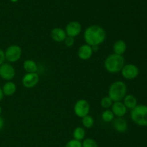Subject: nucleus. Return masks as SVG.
Returning <instances> with one entry per match:
<instances>
[{
  "mask_svg": "<svg viewBox=\"0 0 147 147\" xmlns=\"http://www.w3.org/2000/svg\"><path fill=\"white\" fill-rule=\"evenodd\" d=\"M39 75L36 72L34 73H27L22 79V85L26 88H33L38 84Z\"/></svg>",
  "mask_w": 147,
  "mask_h": 147,
  "instance_id": "9",
  "label": "nucleus"
},
{
  "mask_svg": "<svg viewBox=\"0 0 147 147\" xmlns=\"http://www.w3.org/2000/svg\"><path fill=\"white\" fill-rule=\"evenodd\" d=\"M93 50L91 46L88 44L82 45L78 50V56L81 60H88L93 56Z\"/></svg>",
  "mask_w": 147,
  "mask_h": 147,
  "instance_id": "11",
  "label": "nucleus"
},
{
  "mask_svg": "<svg viewBox=\"0 0 147 147\" xmlns=\"http://www.w3.org/2000/svg\"><path fill=\"white\" fill-rule=\"evenodd\" d=\"M121 75L124 79L127 80H132L136 79L139 74V69L137 66L132 63H128L125 64L122 68Z\"/></svg>",
  "mask_w": 147,
  "mask_h": 147,
  "instance_id": "7",
  "label": "nucleus"
},
{
  "mask_svg": "<svg viewBox=\"0 0 147 147\" xmlns=\"http://www.w3.org/2000/svg\"><path fill=\"white\" fill-rule=\"evenodd\" d=\"M74 112L78 117L83 118L89 114L90 106L89 102L86 99H81L78 100L74 105Z\"/></svg>",
  "mask_w": 147,
  "mask_h": 147,
  "instance_id": "6",
  "label": "nucleus"
},
{
  "mask_svg": "<svg viewBox=\"0 0 147 147\" xmlns=\"http://www.w3.org/2000/svg\"><path fill=\"white\" fill-rule=\"evenodd\" d=\"M23 68L27 73H34L37 71V65L34 61L27 59L23 63Z\"/></svg>",
  "mask_w": 147,
  "mask_h": 147,
  "instance_id": "18",
  "label": "nucleus"
},
{
  "mask_svg": "<svg viewBox=\"0 0 147 147\" xmlns=\"http://www.w3.org/2000/svg\"><path fill=\"white\" fill-rule=\"evenodd\" d=\"M0 76L4 80L11 81L15 76V69L10 63H2L0 66Z\"/></svg>",
  "mask_w": 147,
  "mask_h": 147,
  "instance_id": "8",
  "label": "nucleus"
},
{
  "mask_svg": "<svg viewBox=\"0 0 147 147\" xmlns=\"http://www.w3.org/2000/svg\"><path fill=\"white\" fill-rule=\"evenodd\" d=\"M16 90H17L16 84L11 81H9L4 84L2 87L3 94L6 96H11L15 93Z\"/></svg>",
  "mask_w": 147,
  "mask_h": 147,
  "instance_id": "16",
  "label": "nucleus"
},
{
  "mask_svg": "<svg viewBox=\"0 0 147 147\" xmlns=\"http://www.w3.org/2000/svg\"><path fill=\"white\" fill-rule=\"evenodd\" d=\"M114 114L113 113L111 110L106 109L103 112H102V119L106 122H111L114 119Z\"/></svg>",
  "mask_w": 147,
  "mask_h": 147,
  "instance_id": "20",
  "label": "nucleus"
},
{
  "mask_svg": "<svg viewBox=\"0 0 147 147\" xmlns=\"http://www.w3.org/2000/svg\"><path fill=\"white\" fill-rule=\"evenodd\" d=\"M82 125L87 128H90L94 125V119L92 116L88 115L82 118Z\"/></svg>",
  "mask_w": 147,
  "mask_h": 147,
  "instance_id": "21",
  "label": "nucleus"
},
{
  "mask_svg": "<svg viewBox=\"0 0 147 147\" xmlns=\"http://www.w3.org/2000/svg\"><path fill=\"white\" fill-rule=\"evenodd\" d=\"M65 147H82V142L76 139L70 140L66 144Z\"/></svg>",
  "mask_w": 147,
  "mask_h": 147,
  "instance_id": "24",
  "label": "nucleus"
},
{
  "mask_svg": "<svg viewBox=\"0 0 147 147\" xmlns=\"http://www.w3.org/2000/svg\"><path fill=\"white\" fill-rule=\"evenodd\" d=\"M10 1H11V2H17L18 1V0H10Z\"/></svg>",
  "mask_w": 147,
  "mask_h": 147,
  "instance_id": "30",
  "label": "nucleus"
},
{
  "mask_svg": "<svg viewBox=\"0 0 147 147\" xmlns=\"http://www.w3.org/2000/svg\"><path fill=\"white\" fill-rule=\"evenodd\" d=\"M4 119H3L2 117L0 116V131H1V130L2 129L3 127H4Z\"/></svg>",
  "mask_w": 147,
  "mask_h": 147,
  "instance_id": "27",
  "label": "nucleus"
},
{
  "mask_svg": "<svg viewBox=\"0 0 147 147\" xmlns=\"http://www.w3.org/2000/svg\"><path fill=\"white\" fill-rule=\"evenodd\" d=\"M125 65V59L123 56L112 53L109 55L104 61V67L109 73H118L121 71Z\"/></svg>",
  "mask_w": 147,
  "mask_h": 147,
  "instance_id": "2",
  "label": "nucleus"
},
{
  "mask_svg": "<svg viewBox=\"0 0 147 147\" xmlns=\"http://www.w3.org/2000/svg\"><path fill=\"white\" fill-rule=\"evenodd\" d=\"M127 110L126 107L121 101L113 102V105L111 106L112 112L116 117H123L126 115Z\"/></svg>",
  "mask_w": 147,
  "mask_h": 147,
  "instance_id": "12",
  "label": "nucleus"
},
{
  "mask_svg": "<svg viewBox=\"0 0 147 147\" xmlns=\"http://www.w3.org/2000/svg\"><path fill=\"white\" fill-rule=\"evenodd\" d=\"M113 102V100L109 96H106L102 98L100 100V105L102 108H105V109H109V108H111Z\"/></svg>",
  "mask_w": 147,
  "mask_h": 147,
  "instance_id": "22",
  "label": "nucleus"
},
{
  "mask_svg": "<svg viewBox=\"0 0 147 147\" xmlns=\"http://www.w3.org/2000/svg\"><path fill=\"white\" fill-rule=\"evenodd\" d=\"M127 93V86L122 81H116L111 84L109 89V97L113 102H119L123 99Z\"/></svg>",
  "mask_w": 147,
  "mask_h": 147,
  "instance_id": "3",
  "label": "nucleus"
},
{
  "mask_svg": "<svg viewBox=\"0 0 147 147\" xmlns=\"http://www.w3.org/2000/svg\"><path fill=\"white\" fill-rule=\"evenodd\" d=\"M3 96H4V94H3V92H2V89H1V87H0V101L3 98Z\"/></svg>",
  "mask_w": 147,
  "mask_h": 147,
  "instance_id": "29",
  "label": "nucleus"
},
{
  "mask_svg": "<svg viewBox=\"0 0 147 147\" xmlns=\"http://www.w3.org/2000/svg\"><path fill=\"white\" fill-rule=\"evenodd\" d=\"M106 37V31L103 27L99 25H90L85 30L84 40L86 44L90 46H99L105 41Z\"/></svg>",
  "mask_w": 147,
  "mask_h": 147,
  "instance_id": "1",
  "label": "nucleus"
},
{
  "mask_svg": "<svg viewBox=\"0 0 147 147\" xmlns=\"http://www.w3.org/2000/svg\"><path fill=\"white\" fill-rule=\"evenodd\" d=\"M132 121L139 126H147V105H137L131 112Z\"/></svg>",
  "mask_w": 147,
  "mask_h": 147,
  "instance_id": "4",
  "label": "nucleus"
},
{
  "mask_svg": "<svg viewBox=\"0 0 147 147\" xmlns=\"http://www.w3.org/2000/svg\"><path fill=\"white\" fill-rule=\"evenodd\" d=\"M1 112H2V109H1V107L0 106V115L1 114Z\"/></svg>",
  "mask_w": 147,
  "mask_h": 147,
  "instance_id": "31",
  "label": "nucleus"
},
{
  "mask_svg": "<svg viewBox=\"0 0 147 147\" xmlns=\"http://www.w3.org/2000/svg\"><path fill=\"white\" fill-rule=\"evenodd\" d=\"M113 121V126L117 132L125 133L128 130L127 121L123 117H117Z\"/></svg>",
  "mask_w": 147,
  "mask_h": 147,
  "instance_id": "13",
  "label": "nucleus"
},
{
  "mask_svg": "<svg viewBox=\"0 0 147 147\" xmlns=\"http://www.w3.org/2000/svg\"><path fill=\"white\" fill-rule=\"evenodd\" d=\"M65 31L67 36L75 37L80 35L82 31V26L77 21H71L66 25Z\"/></svg>",
  "mask_w": 147,
  "mask_h": 147,
  "instance_id": "10",
  "label": "nucleus"
},
{
  "mask_svg": "<svg viewBox=\"0 0 147 147\" xmlns=\"http://www.w3.org/2000/svg\"><path fill=\"white\" fill-rule=\"evenodd\" d=\"M50 35L53 40L57 43H61L65 40L67 37L65 30L62 29L61 27H55L51 30Z\"/></svg>",
  "mask_w": 147,
  "mask_h": 147,
  "instance_id": "14",
  "label": "nucleus"
},
{
  "mask_svg": "<svg viewBox=\"0 0 147 147\" xmlns=\"http://www.w3.org/2000/svg\"><path fill=\"white\" fill-rule=\"evenodd\" d=\"M4 54H5V59L9 62L14 63L20 60L22 54V50L20 46L17 45H11L6 49Z\"/></svg>",
  "mask_w": 147,
  "mask_h": 147,
  "instance_id": "5",
  "label": "nucleus"
},
{
  "mask_svg": "<svg viewBox=\"0 0 147 147\" xmlns=\"http://www.w3.org/2000/svg\"><path fill=\"white\" fill-rule=\"evenodd\" d=\"M93 52H97L99 50V46H91Z\"/></svg>",
  "mask_w": 147,
  "mask_h": 147,
  "instance_id": "28",
  "label": "nucleus"
},
{
  "mask_svg": "<svg viewBox=\"0 0 147 147\" xmlns=\"http://www.w3.org/2000/svg\"><path fill=\"white\" fill-rule=\"evenodd\" d=\"M73 138L76 140L81 141V140L84 139L85 135H86V131H85L84 128L81 126L76 127L73 131Z\"/></svg>",
  "mask_w": 147,
  "mask_h": 147,
  "instance_id": "19",
  "label": "nucleus"
},
{
  "mask_svg": "<svg viewBox=\"0 0 147 147\" xmlns=\"http://www.w3.org/2000/svg\"><path fill=\"white\" fill-rule=\"evenodd\" d=\"M64 43H65V45L67 47H72L75 43L74 37H70V36H67L66 38L65 39Z\"/></svg>",
  "mask_w": 147,
  "mask_h": 147,
  "instance_id": "25",
  "label": "nucleus"
},
{
  "mask_svg": "<svg viewBox=\"0 0 147 147\" xmlns=\"http://www.w3.org/2000/svg\"><path fill=\"white\" fill-rule=\"evenodd\" d=\"M123 100V104L127 109L132 110L137 105V99L133 95H126Z\"/></svg>",
  "mask_w": 147,
  "mask_h": 147,
  "instance_id": "17",
  "label": "nucleus"
},
{
  "mask_svg": "<svg viewBox=\"0 0 147 147\" xmlns=\"http://www.w3.org/2000/svg\"><path fill=\"white\" fill-rule=\"evenodd\" d=\"M126 48H127V46H126V42L123 40H118L113 44V49L114 52L113 53L123 56V53L126 52Z\"/></svg>",
  "mask_w": 147,
  "mask_h": 147,
  "instance_id": "15",
  "label": "nucleus"
},
{
  "mask_svg": "<svg viewBox=\"0 0 147 147\" xmlns=\"http://www.w3.org/2000/svg\"><path fill=\"white\" fill-rule=\"evenodd\" d=\"M82 147H98V144L93 138H88L82 142Z\"/></svg>",
  "mask_w": 147,
  "mask_h": 147,
  "instance_id": "23",
  "label": "nucleus"
},
{
  "mask_svg": "<svg viewBox=\"0 0 147 147\" xmlns=\"http://www.w3.org/2000/svg\"><path fill=\"white\" fill-rule=\"evenodd\" d=\"M5 54H4V51L2 49L0 48V66H1L2 63H4V61H5Z\"/></svg>",
  "mask_w": 147,
  "mask_h": 147,
  "instance_id": "26",
  "label": "nucleus"
}]
</instances>
